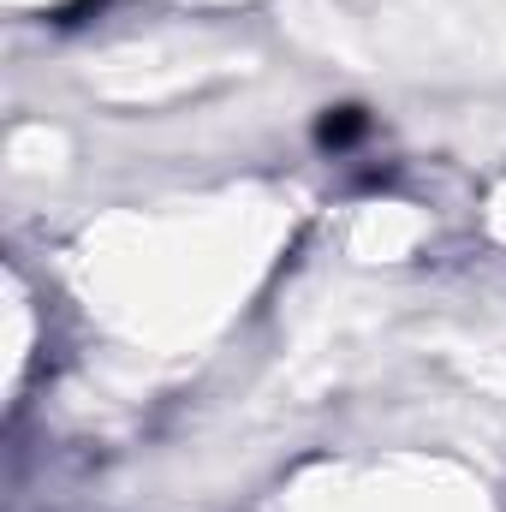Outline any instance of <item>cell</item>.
<instances>
[{"label":"cell","instance_id":"cell-1","mask_svg":"<svg viewBox=\"0 0 506 512\" xmlns=\"http://www.w3.org/2000/svg\"><path fill=\"white\" fill-rule=\"evenodd\" d=\"M352 137H364V114L358 108H328L322 114V126H316V143L322 149H346Z\"/></svg>","mask_w":506,"mask_h":512}]
</instances>
